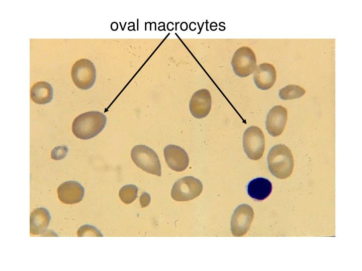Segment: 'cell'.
Returning <instances> with one entry per match:
<instances>
[{
  "instance_id": "6da1fadb",
  "label": "cell",
  "mask_w": 362,
  "mask_h": 271,
  "mask_svg": "<svg viewBox=\"0 0 362 271\" xmlns=\"http://www.w3.org/2000/svg\"><path fill=\"white\" fill-rule=\"evenodd\" d=\"M107 117L98 111H87L78 115L72 124L74 135L81 140H88L95 137L105 128Z\"/></svg>"
},
{
  "instance_id": "7a4b0ae2",
  "label": "cell",
  "mask_w": 362,
  "mask_h": 271,
  "mask_svg": "<svg viewBox=\"0 0 362 271\" xmlns=\"http://www.w3.org/2000/svg\"><path fill=\"white\" fill-rule=\"evenodd\" d=\"M268 167L276 178L285 179L292 174L294 162L291 151L283 144L273 147L267 156Z\"/></svg>"
},
{
  "instance_id": "3957f363",
  "label": "cell",
  "mask_w": 362,
  "mask_h": 271,
  "mask_svg": "<svg viewBox=\"0 0 362 271\" xmlns=\"http://www.w3.org/2000/svg\"><path fill=\"white\" fill-rule=\"evenodd\" d=\"M131 157L135 165L147 173L158 176L161 175V168L156 152L150 148L143 145L134 146Z\"/></svg>"
},
{
  "instance_id": "277c9868",
  "label": "cell",
  "mask_w": 362,
  "mask_h": 271,
  "mask_svg": "<svg viewBox=\"0 0 362 271\" xmlns=\"http://www.w3.org/2000/svg\"><path fill=\"white\" fill-rule=\"evenodd\" d=\"M203 190V184L197 178L185 176L173 184L171 196L176 201H187L197 197Z\"/></svg>"
},
{
  "instance_id": "5b68a950",
  "label": "cell",
  "mask_w": 362,
  "mask_h": 271,
  "mask_svg": "<svg viewBox=\"0 0 362 271\" xmlns=\"http://www.w3.org/2000/svg\"><path fill=\"white\" fill-rule=\"evenodd\" d=\"M71 76L73 82L78 88L87 90L93 87L96 81L95 66L88 59H79L73 65Z\"/></svg>"
},
{
  "instance_id": "8992f818",
  "label": "cell",
  "mask_w": 362,
  "mask_h": 271,
  "mask_svg": "<svg viewBox=\"0 0 362 271\" xmlns=\"http://www.w3.org/2000/svg\"><path fill=\"white\" fill-rule=\"evenodd\" d=\"M231 63L237 76L247 77L254 72L256 67L255 53L249 47H241L233 54Z\"/></svg>"
},
{
  "instance_id": "52a82bcc",
  "label": "cell",
  "mask_w": 362,
  "mask_h": 271,
  "mask_svg": "<svg viewBox=\"0 0 362 271\" xmlns=\"http://www.w3.org/2000/svg\"><path fill=\"white\" fill-rule=\"evenodd\" d=\"M243 146L248 158L252 160L261 158L265 148V139L262 130L255 126L248 127L243 134Z\"/></svg>"
},
{
  "instance_id": "ba28073f",
  "label": "cell",
  "mask_w": 362,
  "mask_h": 271,
  "mask_svg": "<svg viewBox=\"0 0 362 271\" xmlns=\"http://www.w3.org/2000/svg\"><path fill=\"white\" fill-rule=\"evenodd\" d=\"M254 217L251 207L246 204L237 206L231 219V231L236 237L244 235L249 230Z\"/></svg>"
},
{
  "instance_id": "9c48e42d",
  "label": "cell",
  "mask_w": 362,
  "mask_h": 271,
  "mask_svg": "<svg viewBox=\"0 0 362 271\" xmlns=\"http://www.w3.org/2000/svg\"><path fill=\"white\" fill-rule=\"evenodd\" d=\"M288 119L287 109L281 105L274 106L268 112L265 121L266 128L273 137L281 135L285 127Z\"/></svg>"
},
{
  "instance_id": "30bf717a",
  "label": "cell",
  "mask_w": 362,
  "mask_h": 271,
  "mask_svg": "<svg viewBox=\"0 0 362 271\" xmlns=\"http://www.w3.org/2000/svg\"><path fill=\"white\" fill-rule=\"evenodd\" d=\"M212 105L211 95L206 89L196 91L191 97L189 108L192 115L197 118L205 117L209 113Z\"/></svg>"
},
{
  "instance_id": "8fae6325",
  "label": "cell",
  "mask_w": 362,
  "mask_h": 271,
  "mask_svg": "<svg viewBox=\"0 0 362 271\" xmlns=\"http://www.w3.org/2000/svg\"><path fill=\"white\" fill-rule=\"evenodd\" d=\"M165 160L168 166L176 172L184 171L189 164V158L187 152L176 145H169L163 150Z\"/></svg>"
},
{
  "instance_id": "7c38bea8",
  "label": "cell",
  "mask_w": 362,
  "mask_h": 271,
  "mask_svg": "<svg viewBox=\"0 0 362 271\" xmlns=\"http://www.w3.org/2000/svg\"><path fill=\"white\" fill-rule=\"evenodd\" d=\"M57 194L59 200L63 203L75 204L82 201L84 194V189L77 181H66L58 186Z\"/></svg>"
},
{
  "instance_id": "4fadbf2b",
  "label": "cell",
  "mask_w": 362,
  "mask_h": 271,
  "mask_svg": "<svg viewBox=\"0 0 362 271\" xmlns=\"http://www.w3.org/2000/svg\"><path fill=\"white\" fill-rule=\"evenodd\" d=\"M277 73L274 65L263 63L256 67L253 73V80L257 87L261 90H268L274 85Z\"/></svg>"
},
{
  "instance_id": "5bb4252c",
  "label": "cell",
  "mask_w": 362,
  "mask_h": 271,
  "mask_svg": "<svg viewBox=\"0 0 362 271\" xmlns=\"http://www.w3.org/2000/svg\"><path fill=\"white\" fill-rule=\"evenodd\" d=\"M51 215L43 207L35 209L30 215V231L33 235L44 234L49 226Z\"/></svg>"
},
{
  "instance_id": "9a60e30c",
  "label": "cell",
  "mask_w": 362,
  "mask_h": 271,
  "mask_svg": "<svg viewBox=\"0 0 362 271\" xmlns=\"http://www.w3.org/2000/svg\"><path fill=\"white\" fill-rule=\"evenodd\" d=\"M272 184L267 179L256 178L250 181L247 186L248 195L257 200H263L271 193Z\"/></svg>"
},
{
  "instance_id": "2e32d148",
  "label": "cell",
  "mask_w": 362,
  "mask_h": 271,
  "mask_svg": "<svg viewBox=\"0 0 362 271\" xmlns=\"http://www.w3.org/2000/svg\"><path fill=\"white\" fill-rule=\"evenodd\" d=\"M30 97L32 100L37 104L48 103L53 97V87L47 82H37L31 88Z\"/></svg>"
},
{
  "instance_id": "e0dca14e",
  "label": "cell",
  "mask_w": 362,
  "mask_h": 271,
  "mask_svg": "<svg viewBox=\"0 0 362 271\" xmlns=\"http://www.w3.org/2000/svg\"><path fill=\"white\" fill-rule=\"evenodd\" d=\"M305 92L303 87L297 85L290 84L281 89L279 95L283 100H290L301 97Z\"/></svg>"
},
{
  "instance_id": "ac0fdd59",
  "label": "cell",
  "mask_w": 362,
  "mask_h": 271,
  "mask_svg": "<svg viewBox=\"0 0 362 271\" xmlns=\"http://www.w3.org/2000/svg\"><path fill=\"white\" fill-rule=\"evenodd\" d=\"M138 191L137 187L134 185H125L119 191V197L124 203L130 204L137 197Z\"/></svg>"
},
{
  "instance_id": "d6986e66",
  "label": "cell",
  "mask_w": 362,
  "mask_h": 271,
  "mask_svg": "<svg viewBox=\"0 0 362 271\" xmlns=\"http://www.w3.org/2000/svg\"><path fill=\"white\" fill-rule=\"evenodd\" d=\"M77 236H103L102 233L95 226L85 224L81 226L77 230Z\"/></svg>"
},
{
  "instance_id": "ffe728a7",
  "label": "cell",
  "mask_w": 362,
  "mask_h": 271,
  "mask_svg": "<svg viewBox=\"0 0 362 271\" xmlns=\"http://www.w3.org/2000/svg\"><path fill=\"white\" fill-rule=\"evenodd\" d=\"M67 153L68 148L66 146L55 147L51 152V158L55 160H61L65 157Z\"/></svg>"
},
{
  "instance_id": "44dd1931",
  "label": "cell",
  "mask_w": 362,
  "mask_h": 271,
  "mask_svg": "<svg viewBox=\"0 0 362 271\" xmlns=\"http://www.w3.org/2000/svg\"><path fill=\"white\" fill-rule=\"evenodd\" d=\"M151 201V197L149 194L144 192L140 197V204L142 208L147 206Z\"/></svg>"
}]
</instances>
